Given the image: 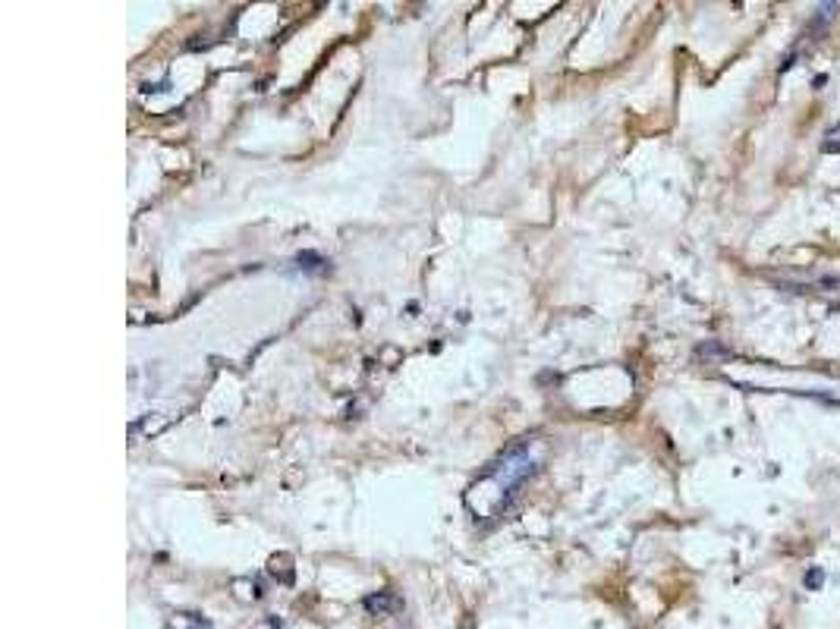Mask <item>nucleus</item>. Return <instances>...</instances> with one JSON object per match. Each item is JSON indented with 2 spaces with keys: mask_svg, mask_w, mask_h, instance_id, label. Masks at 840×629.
<instances>
[{
  "mask_svg": "<svg viewBox=\"0 0 840 629\" xmlns=\"http://www.w3.org/2000/svg\"><path fill=\"white\" fill-rule=\"evenodd\" d=\"M365 607H368L375 617H387L397 607V598H390V595H375V598H365Z\"/></svg>",
  "mask_w": 840,
  "mask_h": 629,
  "instance_id": "3",
  "label": "nucleus"
},
{
  "mask_svg": "<svg viewBox=\"0 0 840 629\" xmlns=\"http://www.w3.org/2000/svg\"><path fill=\"white\" fill-rule=\"evenodd\" d=\"M170 629H211V623L201 620L199 614H173Z\"/></svg>",
  "mask_w": 840,
  "mask_h": 629,
  "instance_id": "2",
  "label": "nucleus"
},
{
  "mask_svg": "<svg viewBox=\"0 0 840 629\" xmlns=\"http://www.w3.org/2000/svg\"><path fill=\"white\" fill-rule=\"evenodd\" d=\"M699 353H702V355H727V349H721L718 343H705V346H702Z\"/></svg>",
  "mask_w": 840,
  "mask_h": 629,
  "instance_id": "7",
  "label": "nucleus"
},
{
  "mask_svg": "<svg viewBox=\"0 0 840 629\" xmlns=\"http://www.w3.org/2000/svg\"><path fill=\"white\" fill-rule=\"evenodd\" d=\"M821 582H825V573H821V570H809V573H806V585H809V588H818Z\"/></svg>",
  "mask_w": 840,
  "mask_h": 629,
  "instance_id": "6",
  "label": "nucleus"
},
{
  "mask_svg": "<svg viewBox=\"0 0 840 629\" xmlns=\"http://www.w3.org/2000/svg\"><path fill=\"white\" fill-rule=\"evenodd\" d=\"M538 469V456L532 453V441H520V444H513L507 453H500L494 463L488 466V472L482 475V478L476 481L478 488H494V494H498V500H494V516H498L500 510H504L507 503H510V497L516 494V488H520L522 481L529 478V475H535Z\"/></svg>",
  "mask_w": 840,
  "mask_h": 629,
  "instance_id": "1",
  "label": "nucleus"
},
{
  "mask_svg": "<svg viewBox=\"0 0 840 629\" xmlns=\"http://www.w3.org/2000/svg\"><path fill=\"white\" fill-rule=\"evenodd\" d=\"M821 151H828V155H834L837 151L840 155V123L837 126H831L825 133V142H821Z\"/></svg>",
  "mask_w": 840,
  "mask_h": 629,
  "instance_id": "5",
  "label": "nucleus"
},
{
  "mask_svg": "<svg viewBox=\"0 0 840 629\" xmlns=\"http://www.w3.org/2000/svg\"><path fill=\"white\" fill-rule=\"evenodd\" d=\"M837 13H840V7H837V3H821V7L815 10V32L821 29V25H828V23H831V19H834V16H837Z\"/></svg>",
  "mask_w": 840,
  "mask_h": 629,
  "instance_id": "4",
  "label": "nucleus"
}]
</instances>
